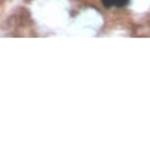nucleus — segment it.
<instances>
[{
	"label": "nucleus",
	"instance_id": "1",
	"mask_svg": "<svg viewBox=\"0 0 150 150\" xmlns=\"http://www.w3.org/2000/svg\"><path fill=\"white\" fill-rule=\"evenodd\" d=\"M100 1L105 7L110 8V7H123L129 3V0H100Z\"/></svg>",
	"mask_w": 150,
	"mask_h": 150
}]
</instances>
